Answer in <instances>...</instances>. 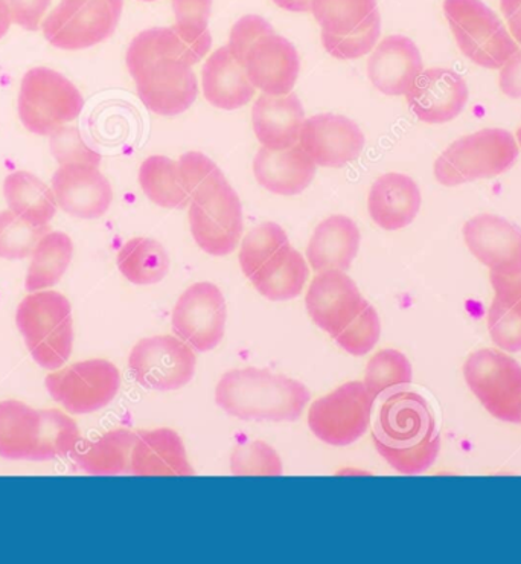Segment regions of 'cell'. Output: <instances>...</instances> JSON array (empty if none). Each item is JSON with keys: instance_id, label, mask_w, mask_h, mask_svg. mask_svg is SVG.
I'll return each instance as SVG.
<instances>
[{"instance_id": "30bf717a", "label": "cell", "mask_w": 521, "mask_h": 564, "mask_svg": "<svg viewBox=\"0 0 521 564\" xmlns=\"http://www.w3.org/2000/svg\"><path fill=\"white\" fill-rule=\"evenodd\" d=\"M469 391L489 414L504 423H521V365L503 349L484 348L464 364Z\"/></svg>"}, {"instance_id": "d4e9b609", "label": "cell", "mask_w": 521, "mask_h": 564, "mask_svg": "<svg viewBox=\"0 0 521 564\" xmlns=\"http://www.w3.org/2000/svg\"><path fill=\"white\" fill-rule=\"evenodd\" d=\"M305 110L297 95H261L252 109L253 132L265 149H292L300 141Z\"/></svg>"}, {"instance_id": "d590c367", "label": "cell", "mask_w": 521, "mask_h": 564, "mask_svg": "<svg viewBox=\"0 0 521 564\" xmlns=\"http://www.w3.org/2000/svg\"><path fill=\"white\" fill-rule=\"evenodd\" d=\"M411 361L398 349L386 348L378 351L368 361L365 369V387L373 399H380L395 389L412 383Z\"/></svg>"}, {"instance_id": "b9f144b4", "label": "cell", "mask_w": 521, "mask_h": 564, "mask_svg": "<svg viewBox=\"0 0 521 564\" xmlns=\"http://www.w3.org/2000/svg\"><path fill=\"white\" fill-rule=\"evenodd\" d=\"M235 476H281L284 473L280 455L264 441H252L235 448L230 456Z\"/></svg>"}, {"instance_id": "4dcf8cb0", "label": "cell", "mask_w": 521, "mask_h": 564, "mask_svg": "<svg viewBox=\"0 0 521 564\" xmlns=\"http://www.w3.org/2000/svg\"><path fill=\"white\" fill-rule=\"evenodd\" d=\"M308 273L305 258L292 245H287L273 253L250 278V282L258 293L270 301H292L301 295Z\"/></svg>"}, {"instance_id": "7dc6e473", "label": "cell", "mask_w": 521, "mask_h": 564, "mask_svg": "<svg viewBox=\"0 0 521 564\" xmlns=\"http://www.w3.org/2000/svg\"><path fill=\"white\" fill-rule=\"evenodd\" d=\"M53 0H3L11 20L26 31H37L42 26Z\"/></svg>"}, {"instance_id": "836d02e7", "label": "cell", "mask_w": 521, "mask_h": 564, "mask_svg": "<svg viewBox=\"0 0 521 564\" xmlns=\"http://www.w3.org/2000/svg\"><path fill=\"white\" fill-rule=\"evenodd\" d=\"M119 272L134 285H153L169 275L170 257L159 241L151 238H131L119 249Z\"/></svg>"}, {"instance_id": "3957f363", "label": "cell", "mask_w": 521, "mask_h": 564, "mask_svg": "<svg viewBox=\"0 0 521 564\" xmlns=\"http://www.w3.org/2000/svg\"><path fill=\"white\" fill-rule=\"evenodd\" d=\"M308 388L269 369L241 368L226 372L218 381V406L238 420L296 421L310 403Z\"/></svg>"}, {"instance_id": "681fc988", "label": "cell", "mask_w": 521, "mask_h": 564, "mask_svg": "<svg viewBox=\"0 0 521 564\" xmlns=\"http://www.w3.org/2000/svg\"><path fill=\"white\" fill-rule=\"evenodd\" d=\"M500 10L508 22L509 33L521 45V0H500Z\"/></svg>"}, {"instance_id": "f546056e", "label": "cell", "mask_w": 521, "mask_h": 564, "mask_svg": "<svg viewBox=\"0 0 521 564\" xmlns=\"http://www.w3.org/2000/svg\"><path fill=\"white\" fill-rule=\"evenodd\" d=\"M137 436L127 429H115L94 441L79 440L70 456L87 475L117 476L130 473L131 452Z\"/></svg>"}, {"instance_id": "d6a6232c", "label": "cell", "mask_w": 521, "mask_h": 564, "mask_svg": "<svg viewBox=\"0 0 521 564\" xmlns=\"http://www.w3.org/2000/svg\"><path fill=\"white\" fill-rule=\"evenodd\" d=\"M74 243L70 237L58 230H50L35 246L28 268L25 289L28 292L53 289L65 276L73 263Z\"/></svg>"}, {"instance_id": "4316f807", "label": "cell", "mask_w": 521, "mask_h": 564, "mask_svg": "<svg viewBox=\"0 0 521 564\" xmlns=\"http://www.w3.org/2000/svg\"><path fill=\"white\" fill-rule=\"evenodd\" d=\"M202 89L206 101L221 110L248 106L254 97L245 66L234 58L229 46L218 47L202 69Z\"/></svg>"}, {"instance_id": "5bb4252c", "label": "cell", "mask_w": 521, "mask_h": 564, "mask_svg": "<svg viewBox=\"0 0 521 564\" xmlns=\"http://www.w3.org/2000/svg\"><path fill=\"white\" fill-rule=\"evenodd\" d=\"M131 376L151 391H177L196 375V349L177 336H153L139 340L129 357Z\"/></svg>"}, {"instance_id": "f907efd6", "label": "cell", "mask_w": 521, "mask_h": 564, "mask_svg": "<svg viewBox=\"0 0 521 564\" xmlns=\"http://www.w3.org/2000/svg\"><path fill=\"white\" fill-rule=\"evenodd\" d=\"M272 2L290 13H306L312 11L313 0H272Z\"/></svg>"}, {"instance_id": "ffe728a7", "label": "cell", "mask_w": 521, "mask_h": 564, "mask_svg": "<svg viewBox=\"0 0 521 564\" xmlns=\"http://www.w3.org/2000/svg\"><path fill=\"white\" fill-rule=\"evenodd\" d=\"M242 66L254 89L282 97L292 94L296 86L301 58L290 40L272 33L262 35L250 46Z\"/></svg>"}, {"instance_id": "d6986e66", "label": "cell", "mask_w": 521, "mask_h": 564, "mask_svg": "<svg viewBox=\"0 0 521 564\" xmlns=\"http://www.w3.org/2000/svg\"><path fill=\"white\" fill-rule=\"evenodd\" d=\"M469 252L499 275L521 273V229L507 218L480 214L464 225Z\"/></svg>"}, {"instance_id": "e0dca14e", "label": "cell", "mask_w": 521, "mask_h": 564, "mask_svg": "<svg viewBox=\"0 0 521 564\" xmlns=\"http://www.w3.org/2000/svg\"><path fill=\"white\" fill-rule=\"evenodd\" d=\"M359 288L344 270L317 273L305 296L306 312L329 336L340 335L365 304Z\"/></svg>"}, {"instance_id": "603a6c76", "label": "cell", "mask_w": 521, "mask_h": 564, "mask_svg": "<svg viewBox=\"0 0 521 564\" xmlns=\"http://www.w3.org/2000/svg\"><path fill=\"white\" fill-rule=\"evenodd\" d=\"M317 165L301 145L274 151L262 147L253 159L258 184L278 196H297L312 185Z\"/></svg>"}, {"instance_id": "4fadbf2b", "label": "cell", "mask_w": 521, "mask_h": 564, "mask_svg": "<svg viewBox=\"0 0 521 564\" xmlns=\"http://www.w3.org/2000/svg\"><path fill=\"white\" fill-rule=\"evenodd\" d=\"M376 399L363 381H348L314 401L308 412L310 431L329 446L345 447L368 432Z\"/></svg>"}, {"instance_id": "7402d4cb", "label": "cell", "mask_w": 521, "mask_h": 564, "mask_svg": "<svg viewBox=\"0 0 521 564\" xmlns=\"http://www.w3.org/2000/svg\"><path fill=\"white\" fill-rule=\"evenodd\" d=\"M423 73V57L412 39L389 35L378 43L368 58V77L373 87L388 97L408 94L417 75Z\"/></svg>"}, {"instance_id": "816d5d0a", "label": "cell", "mask_w": 521, "mask_h": 564, "mask_svg": "<svg viewBox=\"0 0 521 564\" xmlns=\"http://www.w3.org/2000/svg\"><path fill=\"white\" fill-rule=\"evenodd\" d=\"M11 23H13V20H11L10 11H8L3 0H0V40L6 37L8 31H10Z\"/></svg>"}, {"instance_id": "7a4b0ae2", "label": "cell", "mask_w": 521, "mask_h": 564, "mask_svg": "<svg viewBox=\"0 0 521 564\" xmlns=\"http://www.w3.org/2000/svg\"><path fill=\"white\" fill-rule=\"evenodd\" d=\"M381 458L401 475H423L439 455L441 436L427 400L412 391L386 399L372 429Z\"/></svg>"}, {"instance_id": "db71d44e", "label": "cell", "mask_w": 521, "mask_h": 564, "mask_svg": "<svg viewBox=\"0 0 521 564\" xmlns=\"http://www.w3.org/2000/svg\"><path fill=\"white\" fill-rule=\"evenodd\" d=\"M142 2H154V0H142Z\"/></svg>"}, {"instance_id": "ac0fdd59", "label": "cell", "mask_w": 521, "mask_h": 564, "mask_svg": "<svg viewBox=\"0 0 521 564\" xmlns=\"http://www.w3.org/2000/svg\"><path fill=\"white\" fill-rule=\"evenodd\" d=\"M409 109L425 124H444L464 112L468 86L463 75L447 67H432L417 75L405 94Z\"/></svg>"}, {"instance_id": "5b68a950", "label": "cell", "mask_w": 521, "mask_h": 564, "mask_svg": "<svg viewBox=\"0 0 521 564\" xmlns=\"http://www.w3.org/2000/svg\"><path fill=\"white\" fill-rule=\"evenodd\" d=\"M15 324L35 364L46 371L65 367L73 356V305L55 290H39L20 302Z\"/></svg>"}, {"instance_id": "ee69618b", "label": "cell", "mask_w": 521, "mask_h": 564, "mask_svg": "<svg viewBox=\"0 0 521 564\" xmlns=\"http://www.w3.org/2000/svg\"><path fill=\"white\" fill-rule=\"evenodd\" d=\"M176 26L182 34L193 40L213 37L209 33L213 0H173Z\"/></svg>"}, {"instance_id": "7c38bea8", "label": "cell", "mask_w": 521, "mask_h": 564, "mask_svg": "<svg viewBox=\"0 0 521 564\" xmlns=\"http://www.w3.org/2000/svg\"><path fill=\"white\" fill-rule=\"evenodd\" d=\"M46 389L70 415H87L109 406L121 389V372L105 359L77 361L46 377Z\"/></svg>"}, {"instance_id": "f1b7e54d", "label": "cell", "mask_w": 521, "mask_h": 564, "mask_svg": "<svg viewBox=\"0 0 521 564\" xmlns=\"http://www.w3.org/2000/svg\"><path fill=\"white\" fill-rule=\"evenodd\" d=\"M495 297L488 310L489 336L507 352L521 351V273H489Z\"/></svg>"}, {"instance_id": "f35d334b", "label": "cell", "mask_w": 521, "mask_h": 564, "mask_svg": "<svg viewBox=\"0 0 521 564\" xmlns=\"http://www.w3.org/2000/svg\"><path fill=\"white\" fill-rule=\"evenodd\" d=\"M287 245H290L287 234L280 225L268 221L257 226L242 240L240 257H238L242 272L250 280L273 253Z\"/></svg>"}, {"instance_id": "6da1fadb", "label": "cell", "mask_w": 521, "mask_h": 564, "mask_svg": "<svg viewBox=\"0 0 521 564\" xmlns=\"http://www.w3.org/2000/svg\"><path fill=\"white\" fill-rule=\"evenodd\" d=\"M210 46L213 37L193 40L176 26L151 28L131 40L127 67L150 112L177 117L194 105L198 82L193 66L206 57Z\"/></svg>"}, {"instance_id": "1f68e13d", "label": "cell", "mask_w": 521, "mask_h": 564, "mask_svg": "<svg viewBox=\"0 0 521 564\" xmlns=\"http://www.w3.org/2000/svg\"><path fill=\"white\" fill-rule=\"evenodd\" d=\"M3 194L10 209L28 224L50 226L57 213V198L39 177L26 171H15L6 178Z\"/></svg>"}, {"instance_id": "484cf974", "label": "cell", "mask_w": 521, "mask_h": 564, "mask_svg": "<svg viewBox=\"0 0 521 564\" xmlns=\"http://www.w3.org/2000/svg\"><path fill=\"white\" fill-rule=\"evenodd\" d=\"M130 473L134 476H194L185 444L173 429L137 433Z\"/></svg>"}, {"instance_id": "9c48e42d", "label": "cell", "mask_w": 521, "mask_h": 564, "mask_svg": "<svg viewBox=\"0 0 521 564\" xmlns=\"http://www.w3.org/2000/svg\"><path fill=\"white\" fill-rule=\"evenodd\" d=\"M85 99L70 79L50 67H34L23 75L19 117L28 132L51 137L79 117Z\"/></svg>"}, {"instance_id": "ab89813d", "label": "cell", "mask_w": 521, "mask_h": 564, "mask_svg": "<svg viewBox=\"0 0 521 564\" xmlns=\"http://www.w3.org/2000/svg\"><path fill=\"white\" fill-rule=\"evenodd\" d=\"M381 34L380 11H373L356 31L346 35H334L322 31V43L334 58L357 59L371 53Z\"/></svg>"}, {"instance_id": "277c9868", "label": "cell", "mask_w": 521, "mask_h": 564, "mask_svg": "<svg viewBox=\"0 0 521 564\" xmlns=\"http://www.w3.org/2000/svg\"><path fill=\"white\" fill-rule=\"evenodd\" d=\"M82 440L77 421L59 409L0 401V458L50 460L70 455Z\"/></svg>"}, {"instance_id": "e575fe53", "label": "cell", "mask_w": 521, "mask_h": 564, "mask_svg": "<svg viewBox=\"0 0 521 564\" xmlns=\"http://www.w3.org/2000/svg\"><path fill=\"white\" fill-rule=\"evenodd\" d=\"M139 184L146 197L161 208L185 209L191 197L183 189L177 162L166 156H151L139 169Z\"/></svg>"}, {"instance_id": "8fae6325", "label": "cell", "mask_w": 521, "mask_h": 564, "mask_svg": "<svg viewBox=\"0 0 521 564\" xmlns=\"http://www.w3.org/2000/svg\"><path fill=\"white\" fill-rule=\"evenodd\" d=\"M124 10V0H59L42 23L54 47L87 50L111 37Z\"/></svg>"}, {"instance_id": "8992f818", "label": "cell", "mask_w": 521, "mask_h": 564, "mask_svg": "<svg viewBox=\"0 0 521 564\" xmlns=\"http://www.w3.org/2000/svg\"><path fill=\"white\" fill-rule=\"evenodd\" d=\"M191 234L198 248L213 257L235 252L242 236V206L237 191L217 171L189 202Z\"/></svg>"}, {"instance_id": "c3c4849f", "label": "cell", "mask_w": 521, "mask_h": 564, "mask_svg": "<svg viewBox=\"0 0 521 564\" xmlns=\"http://www.w3.org/2000/svg\"><path fill=\"white\" fill-rule=\"evenodd\" d=\"M499 85L504 97L521 99V51L500 67Z\"/></svg>"}, {"instance_id": "74e56055", "label": "cell", "mask_w": 521, "mask_h": 564, "mask_svg": "<svg viewBox=\"0 0 521 564\" xmlns=\"http://www.w3.org/2000/svg\"><path fill=\"white\" fill-rule=\"evenodd\" d=\"M50 230V226L28 224L11 209L0 210V258L25 260Z\"/></svg>"}, {"instance_id": "9a60e30c", "label": "cell", "mask_w": 521, "mask_h": 564, "mask_svg": "<svg viewBox=\"0 0 521 564\" xmlns=\"http://www.w3.org/2000/svg\"><path fill=\"white\" fill-rule=\"evenodd\" d=\"M228 321V305L213 282H197L178 297L171 316L174 335L198 352H208L221 344Z\"/></svg>"}, {"instance_id": "60d3db41", "label": "cell", "mask_w": 521, "mask_h": 564, "mask_svg": "<svg viewBox=\"0 0 521 564\" xmlns=\"http://www.w3.org/2000/svg\"><path fill=\"white\" fill-rule=\"evenodd\" d=\"M381 336V322L377 310L365 301L359 315L354 317L340 335L334 337L340 348L352 356H366L376 348Z\"/></svg>"}, {"instance_id": "83f0119b", "label": "cell", "mask_w": 521, "mask_h": 564, "mask_svg": "<svg viewBox=\"0 0 521 564\" xmlns=\"http://www.w3.org/2000/svg\"><path fill=\"white\" fill-rule=\"evenodd\" d=\"M360 229L351 218L332 216L314 230L306 258L314 272L348 270L360 249Z\"/></svg>"}, {"instance_id": "44dd1931", "label": "cell", "mask_w": 521, "mask_h": 564, "mask_svg": "<svg viewBox=\"0 0 521 564\" xmlns=\"http://www.w3.org/2000/svg\"><path fill=\"white\" fill-rule=\"evenodd\" d=\"M53 191L59 208L83 220L105 216L113 202L109 178L95 165H59L53 177Z\"/></svg>"}, {"instance_id": "f6af8a7d", "label": "cell", "mask_w": 521, "mask_h": 564, "mask_svg": "<svg viewBox=\"0 0 521 564\" xmlns=\"http://www.w3.org/2000/svg\"><path fill=\"white\" fill-rule=\"evenodd\" d=\"M272 33H274V30L268 20L254 14L245 15V18L237 20L232 31H230L228 45L230 54L242 65L250 46H252L258 39H261L262 35Z\"/></svg>"}, {"instance_id": "f5cc1de1", "label": "cell", "mask_w": 521, "mask_h": 564, "mask_svg": "<svg viewBox=\"0 0 521 564\" xmlns=\"http://www.w3.org/2000/svg\"><path fill=\"white\" fill-rule=\"evenodd\" d=\"M517 142H519V144L521 147V127L519 129V133H517Z\"/></svg>"}, {"instance_id": "52a82bcc", "label": "cell", "mask_w": 521, "mask_h": 564, "mask_svg": "<svg viewBox=\"0 0 521 564\" xmlns=\"http://www.w3.org/2000/svg\"><path fill=\"white\" fill-rule=\"evenodd\" d=\"M519 151V142L508 130H480L457 139L437 158L436 181L444 186H457L499 176L514 165Z\"/></svg>"}, {"instance_id": "8d00e7d4", "label": "cell", "mask_w": 521, "mask_h": 564, "mask_svg": "<svg viewBox=\"0 0 521 564\" xmlns=\"http://www.w3.org/2000/svg\"><path fill=\"white\" fill-rule=\"evenodd\" d=\"M377 0H313L312 13L324 33L346 35L377 11Z\"/></svg>"}, {"instance_id": "ba28073f", "label": "cell", "mask_w": 521, "mask_h": 564, "mask_svg": "<svg viewBox=\"0 0 521 564\" xmlns=\"http://www.w3.org/2000/svg\"><path fill=\"white\" fill-rule=\"evenodd\" d=\"M444 14L465 57L500 69L519 51L502 20L482 0H444Z\"/></svg>"}, {"instance_id": "bcb514c9", "label": "cell", "mask_w": 521, "mask_h": 564, "mask_svg": "<svg viewBox=\"0 0 521 564\" xmlns=\"http://www.w3.org/2000/svg\"><path fill=\"white\" fill-rule=\"evenodd\" d=\"M177 166L183 189L186 191L191 198L200 188L203 182L208 181L217 171H220L208 156L198 153V151H189V153L182 154L177 161Z\"/></svg>"}, {"instance_id": "2e32d148", "label": "cell", "mask_w": 521, "mask_h": 564, "mask_svg": "<svg viewBox=\"0 0 521 564\" xmlns=\"http://www.w3.org/2000/svg\"><path fill=\"white\" fill-rule=\"evenodd\" d=\"M300 142L314 164L325 169H340L360 158L366 139L352 119L322 113L305 119Z\"/></svg>"}, {"instance_id": "cb8c5ba5", "label": "cell", "mask_w": 521, "mask_h": 564, "mask_svg": "<svg viewBox=\"0 0 521 564\" xmlns=\"http://www.w3.org/2000/svg\"><path fill=\"white\" fill-rule=\"evenodd\" d=\"M421 202L420 186L412 177L400 173L383 174L369 191V216L381 229H404L415 220Z\"/></svg>"}, {"instance_id": "7bdbcfd3", "label": "cell", "mask_w": 521, "mask_h": 564, "mask_svg": "<svg viewBox=\"0 0 521 564\" xmlns=\"http://www.w3.org/2000/svg\"><path fill=\"white\" fill-rule=\"evenodd\" d=\"M51 150L59 165L87 164L99 166L101 154L91 150L83 141L82 134L73 127H62L57 132L51 134Z\"/></svg>"}]
</instances>
